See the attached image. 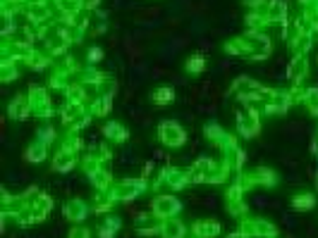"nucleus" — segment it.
I'll return each instance as SVG.
<instances>
[{"instance_id":"f257e3e1","label":"nucleus","mask_w":318,"mask_h":238,"mask_svg":"<svg viewBox=\"0 0 318 238\" xmlns=\"http://www.w3.org/2000/svg\"><path fill=\"white\" fill-rule=\"evenodd\" d=\"M160 133H163V141H165L167 146H180L182 141H184V133L177 126H172V124H165Z\"/></svg>"},{"instance_id":"f03ea898","label":"nucleus","mask_w":318,"mask_h":238,"mask_svg":"<svg viewBox=\"0 0 318 238\" xmlns=\"http://www.w3.org/2000/svg\"><path fill=\"white\" fill-rule=\"evenodd\" d=\"M153 207H156V212H158L160 217H167V214H172V212L177 210V202L172 198H158Z\"/></svg>"},{"instance_id":"7ed1b4c3","label":"nucleus","mask_w":318,"mask_h":238,"mask_svg":"<svg viewBox=\"0 0 318 238\" xmlns=\"http://www.w3.org/2000/svg\"><path fill=\"white\" fill-rule=\"evenodd\" d=\"M163 231H165V238H182V226L177 222H167Z\"/></svg>"},{"instance_id":"20e7f679","label":"nucleus","mask_w":318,"mask_h":238,"mask_svg":"<svg viewBox=\"0 0 318 238\" xmlns=\"http://www.w3.org/2000/svg\"><path fill=\"white\" fill-rule=\"evenodd\" d=\"M158 98H160L158 103H167V98H172V93H170V91H160V93H158Z\"/></svg>"},{"instance_id":"39448f33","label":"nucleus","mask_w":318,"mask_h":238,"mask_svg":"<svg viewBox=\"0 0 318 238\" xmlns=\"http://www.w3.org/2000/svg\"><path fill=\"white\" fill-rule=\"evenodd\" d=\"M201 60H192V62H189V69H201Z\"/></svg>"},{"instance_id":"423d86ee","label":"nucleus","mask_w":318,"mask_h":238,"mask_svg":"<svg viewBox=\"0 0 318 238\" xmlns=\"http://www.w3.org/2000/svg\"><path fill=\"white\" fill-rule=\"evenodd\" d=\"M72 238H86V231H74V234H72Z\"/></svg>"},{"instance_id":"0eeeda50","label":"nucleus","mask_w":318,"mask_h":238,"mask_svg":"<svg viewBox=\"0 0 318 238\" xmlns=\"http://www.w3.org/2000/svg\"><path fill=\"white\" fill-rule=\"evenodd\" d=\"M230 238H247L244 234H230Z\"/></svg>"}]
</instances>
